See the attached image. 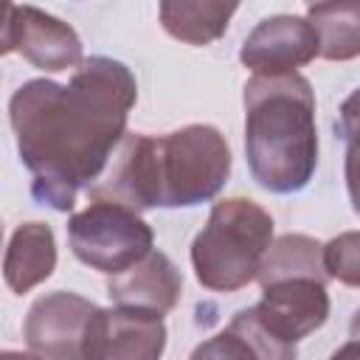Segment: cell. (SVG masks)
I'll list each match as a JSON object with an SVG mask.
<instances>
[{"label": "cell", "mask_w": 360, "mask_h": 360, "mask_svg": "<svg viewBox=\"0 0 360 360\" xmlns=\"http://www.w3.org/2000/svg\"><path fill=\"white\" fill-rule=\"evenodd\" d=\"M98 307L76 292H48L25 315V343L42 360H84L87 326Z\"/></svg>", "instance_id": "7"}, {"label": "cell", "mask_w": 360, "mask_h": 360, "mask_svg": "<svg viewBox=\"0 0 360 360\" xmlns=\"http://www.w3.org/2000/svg\"><path fill=\"white\" fill-rule=\"evenodd\" d=\"M290 276H315L329 281V273L323 267V245L318 239L304 233H284L270 245L256 276L259 284L264 287L270 281L290 278Z\"/></svg>", "instance_id": "16"}, {"label": "cell", "mask_w": 360, "mask_h": 360, "mask_svg": "<svg viewBox=\"0 0 360 360\" xmlns=\"http://www.w3.org/2000/svg\"><path fill=\"white\" fill-rule=\"evenodd\" d=\"M329 360H360V340H349V343H343L338 352H332Z\"/></svg>", "instance_id": "20"}, {"label": "cell", "mask_w": 360, "mask_h": 360, "mask_svg": "<svg viewBox=\"0 0 360 360\" xmlns=\"http://www.w3.org/2000/svg\"><path fill=\"white\" fill-rule=\"evenodd\" d=\"M56 267V239L45 222H22L8 239L3 278L11 292H28L42 284Z\"/></svg>", "instance_id": "13"}, {"label": "cell", "mask_w": 360, "mask_h": 360, "mask_svg": "<svg viewBox=\"0 0 360 360\" xmlns=\"http://www.w3.org/2000/svg\"><path fill=\"white\" fill-rule=\"evenodd\" d=\"M245 155L253 180L273 194L301 191L312 180L315 93L301 73L253 76L245 84Z\"/></svg>", "instance_id": "3"}, {"label": "cell", "mask_w": 360, "mask_h": 360, "mask_svg": "<svg viewBox=\"0 0 360 360\" xmlns=\"http://www.w3.org/2000/svg\"><path fill=\"white\" fill-rule=\"evenodd\" d=\"M262 323L287 343L321 329L329 318L326 281L315 276H290L262 287V301L253 307Z\"/></svg>", "instance_id": "10"}, {"label": "cell", "mask_w": 360, "mask_h": 360, "mask_svg": "<svg viewBox=\"0 0 360 360\" xmlns=\"http://www.w3.org/2000/svg\"><path fill=\"white\" fill-rule=\"evenodd\" d=\"M233 11L236 3H160V22L180 42L208 45L225 34Z\"/></svg>", "instance_id": "15"}, {"label": "cell", "mask_w": 360, "mask_h": 360, "mask_svg": "<svg viewBox=\"0 0 360 360\" xmlns=\"http://www.w3.org/2000/svg\"><path fill=\"white\" fill-rule=\"evenodd\" d=\"M321 56V42L307 17L276 14L262 20L242 42L239 62L253 76L295 73V68Z\"/></svg>", "instance_id": "9"}, {"label": "cell", "mask_w": 360, "mask_h": 360, "mask_svg": "<svg viewBox=\"0 0 360 360\" xmlns=\"http://www.w3.org/2000/svg\"><path fill=\"white\" fill-rule=\"evenodd\" d=\"M0 360H42L37 354H25V352H3Z\"/></svg>", "instance_id": "21"}, {"label": "cell", "mask_w": 360, "mask_h": 360, "mask_svg": "<svg viewBox=\"0 0 360 360\" xmlns=\"http://www.w3.org/2000/svg\"><path fill=\"white\" fill-rule=\"evenodd\" d=\"M273 245V217L248 197L214 202L205 228L191 242L197 281L217 292H233L259 276Z\"/></svg>", "instance_id": "4"}, {"label": "cell", "mask_w": 360, "mask_h": 360, "mask_svg": "<svg viewBox=\"0 0 360 360\" xmlns=\"http://www.w3.org/2000/svg\"><path fill=\"white\" fill-rule=\"evenodd\" d=\"M163 349V318L127 307L98 309L84 338V360H160Z\"/></svg>", "instance_id": "8"}, {"label": "cell", "mask_w": 360, "mask_h": 360, "mask_svg": "<svg viewBox=\"0 0 360 360\" xmlns=\"http://www.w3.org/2000/svg\"><path fill=\"white\" fill-rule=\"evenodd\" d=\"M338 135L343 141L360 135V87L343 101L340 107V118H338Z\"/></svg>", "instance_id": "19"}, {"label": "cell", "mask_w": 360, "mask_h": 360, "mask_svg": "<svg viewBox=\"0 0 360 360\" xmlns=\"http://www.w3.org/2000/svg\"><path fill=\"white\" fill-rule=\"evenodd\" d=\"M323 267L329 278L360 287V231H346L323 245Z\"/></svg>", "instance_id": "17"}, {"label": "cell", "mask_w": 360, "mask_h": 360, "mask_svg": "<svg viewBox=\"0 0 360 360\" xmlns=\"http://www.w3.org/2000/svg\"><path fill=\"white\" fill-rule=\"evenodd\" d=\"M68 242L82 264L118 276L152 253L155 233L138 211L107 200H90L84 211L70 217Z\"/></svg>", "instance_id": "5"}, {"label": "cell", "mask_w": 360, "mask_h": 360, "mask_svg": "<svg viewBox=\"0 0 360 360\" xmlns=\"http://www.w3.org/2000/svg\"><path fill=\"white\" fill-rule=\"evenodd\" d=\"M135 98L132 70L110 56L84 59L68 84L31 79L11 96L8 118L37 202L70 211L76 194L101 180Z\"/></svg>", "instance_id": "1"}, {"label": "cell", "mask_w": 360, "mask_h": 360, "mask_svg": "<svg viewBox=\"0 0 360 360\" xmlns=\"http://www.w3.org/2000/svg\"><path fill=\"white\" fill-rule=\"evenodd\" d=\"M349 332H352V340H360V309L352 315V323H349Z\"/></svg>", "instance_id": "22"}, {"label": "cell", "mask_w": 360, "mask_h": 360, "mask_svg": "<svg viewBox=\"0 0 360 360\" xmlns=\"http://www.w3.org/2000/svg\"><path fill=\"white\" fill-rule=\"evenodd\" d=\"M346 188H349V200L354 214H360V135L346 141Z\"/></svg>", "instance_id": "18"}, {"label": "cell", "mask_w": 360, "mask_h": 360, "mask_svg": "<svg viewBox=\"0 0 360 360\" xmlns=\"http://www.w3.org/2000/svg\"><path fill=\"white\" fill-rule=\"evenodd\" d=\"M0 45L3 53L20 51L34 68L48 73L70 70L84 62L79 34L68 22L34 6H6Z\"/></svg>", "instance_id": "6"}, {"label": "cell", "mask_w": 360, "mask_h": 360, "mask_svg": "<svg viewBox=\"0 0 360 360\" xmlns=\"http://www.w3.org/2000/svg\"><path fill=\"white\" fill-rule=\"evenodd\" d=\"M231 174L225 135L208 124H188L169 135L127 132L110 172L87 194L132 211L188 208L219 194Z\"/></svg>", "instance_id": "2"}, {"label": "cell", "mask_w": 360, "mask_h": 360, "mask_svg": "<svg viewBox=\"0 0 360 360\" xmlns=\"http://www.w3.org/2000/svg\"><path fill=\"white\" fill-rule=\"evenodd\" d=\"M188 360H298V352L295 343L270 332L256 309L248 307L239 309L219 335L202 340Z\"/></svg>", "instance_id": "12"}, {"label": "cell", "mask_w": 360, "mask_h": 360, "mask_svg": "<svg viewBox=\"0 0 360 360\" xmlns=\"http://www.w3.org/2000/svg\"><path fill=\"white\" fill-rule=\"evenodd\" d=\"M183 292V276L172 264V259L160 250H152L129 270L118 273L107 284V295L115 307L149 312V315H166L174 309Z\"/></svg>", "instance_id": "11"}, {"label": "cell", "mask_w": 360, "mask_h": 360, "mask_svg": "<svg viewBox=\"0 0 360 360\" xmlns=\"http://www.w3.org/2000/svg\"><path fill=\"white\" fill-rule=\"evenodd\" d=\"M307 20L318 34L321 56L329 62H349L360 56V0L315 3Z\"/></svg>", "instance_id": "14"}]
</instances>
